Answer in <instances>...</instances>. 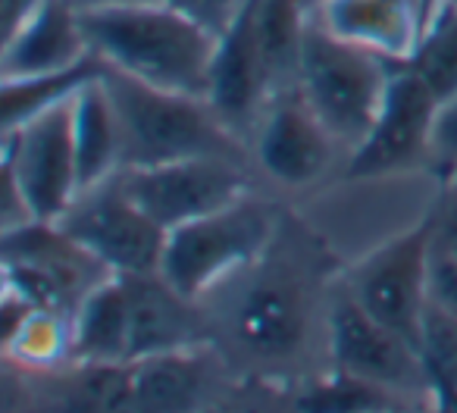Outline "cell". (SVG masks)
I'll return each mask as SVG.
<instances>
[{"label": "cell", "instance_id": "4316f807", "mask_svg": "<svg viewBox=\"0 0 457 413\" xmlns=\"http://www.w3.org/2000/svg\"><path fill=\"white\" fill-rule=\"evenodd\" d=\"M432 157L445 178L457 176V97L438 107L436 128H432Z\"/></svg>", "mask_w": 457, "mask_h": 413}, {"label": "cell", "instance_id": "8fae6325", "mask_svg": "<svg viewBox=\"0 0 457 413\" xmlns=\"http://www.w3.org/2000/svg\"><path fill=\"white\" fill-rule=\"evenodd\" d=\"M267 95H273V78L257 35V0H236V10L216 38L207 103L222 122L236 126L251 120Z\"/></svg>", "mask_w": 457, "mask_h": 413}, {"label": "cell", "instance_id": "7402d4cb", "mask_svg": "<svg viewBox=\"0 0 457 413\" xmlns=\"http://www.w3.org/2000/svg\"><path fill=\"white\" fill-rule=\"evenodd\" d=\"M407 63L436 95L438 107L457 97V10L451 4L445 0L438 4V10L420 32L417 51Z\"/></svg>", "mask_w": 457, "mask_h": 413}, {"label": "cell", "instance_id": "83f0119b", "mask_svg": "<svg viewBox=\"0 0 457 413\" xmlns=\"http://www.w3.org/2000/svg\"><path fill=\"white\" fill-rule=\"evenodd\" d=\"M429 301L438 307L457 313V257L442 251L436 244L432 248V267H429Z\"/></svg>", "mask_w": 457, "mask_h": 413}, {"label": "cell", "instance_id": "5b68a950", "mask_svg": "<svg viewBox=\"0 0 457 413\" xmlns=\"http://www.w3.org/2000/svg\"><path fill=\"white\" fill-rule=\"evenodd\" d=\"M72 107L76 95L4 132V172L16 182L35 223L57 226L82 194Z\"/></svg>", "mask_w": 457, "mask_h": 413}, {"label": "cell", "instance_id": "52a82bcc", "mask_svg": "<svg viewBox=\"0 0 457 413\" xmlns=\"http://www.w3.org/2000/svg\"><path fill=\"white\" fill-rule=\"evenodd\" d=\"M438 217L429 213L404 235L382 244L354 276V301L420 351V329L429 304V267Z\"/></svg>", "mask_w": 457, "mask_h": 413}, {"label": "cell", "instance_id": "3957f363", "mask_svg": "<svg viewBox=\"0 0 457 413\" xmlns=\"http://www.w3.org/2000/svg\"><path fill=\"white\" fill-rule=\"evenodd\" d=\"M392 63L332 35L313 13L301 47L298 88L332 138L357 147L379 116Z\"/></svg>", "mask_w": 457, "mask_h": 413}, {"label": "cell", "instance_id": "9c48e42d", "mask_svg": "<svg viewBox=\"0 0 457 413\" xmlns=\"http://www.w3.org/2000/svg\"><path fill=\"white\" fill-rule=\"evenodd\" d=\"M438 101L411 63H392L379 116L370 135L354 147L348 163L351 178H376L411 169L426 151H432Z\"/></svg>", "mask_w": 457, "mask_h": 413}, {"label": "cell", "instance_id": "d6a6232c", "mask_svg": "<svg viewBox=\"0 0 457 413\" xmlns=\"http://www.w3.org/2000/svg\"><path fill=\"white\" fill-rule=\"evenodd\" d=\"M411 4H417V10H420V0H411Z\"/></svg>", "mask_w": 457, "mask_h": 413}, {"label": "cell", "instance_id": "1f68e13d", "mask_svg": "<svg viewBox=\"0 0 457 413\" xmlns=\"http://www.w3.org/2000/svg\"><path fill=\"white\" fill-rule=\"evenodd\" d=\"M445 4H451V7H454V10H457V0H445Z\"/></svg>", "mask_w": 457, "mask_h": 413}, {"label": "cell", "instance_id": "7c38bea8", "mask_svg": "<svg viewBox=\"0 0 457 413\" xmlns=\"http://www.w3.org/2000/svg\"><path fill=\"white\" fill-rule=\"evenodd\" d=\"M332 135L323 126L298 85L276 91L261 128V163L273 178L304 185L317 178L332 160Z\"/></svg>", "mask_w": 457, "mask_h": 413}, {"label": "cell", "instance_id": "ba28073f", "mask_svg": "<svg viewBox=\"0 0 457 413\" xmlns=\"http://www.w3.org/2000/svg\"><path fill=\"white\" fill-rule=\"evenodd\" d=\"M126 194L166 232L191 219L220 213L245 197V178L226 157L176 160L138 166L120 176Z\"/></svg>", "mask_w": 457, "mask_h": 413}, {"label": "cell", "instance_id": "e0dca14e", "mask_svg": "<svg viewBox=\"0 0 457 413\" xmlns=\"http://www.w3.org/2000/svg\"><path fill=\"white\" fill-rule=\"evenodd\" d=\"M182 301L163 279L129 276V344L126 363L145 360L166 351H182L188 338V319Z\"/></svg>", "mask_w": 457, "mask_h": 413}, {"label": "cell", "instance_id": "7a4b0ae2", "mask_svg": "<svg viewBox=\"0 0 457 413\" xmlns=\"http://www.w3.org/2000/svg\"><path fill=\"white\" fill-rule=\"evenodd\" d=\"M104 82L120 122L122 169L195 157L228 160V153L236 151L226 122L201 97L151 88L116 70H104Z\"/></svg>", "mask_w": 457, "mask_h": 413}, {"label": "cell", "instance_id": "cb8c5ba5", "mask_svg": "<svg viewBox=\"0 0 457 413\" xmlns=\"http://www.w3.org/2000/svg\"><path fill=\"white\" fill-rule=\"evenodd\" d=\"M420 357L426 369H432L445 385L457 392V313L438 307L436 301H429L423 313Z\"/></svg>", "mask_w": 457, "mask_h": 413}, {"label": "cell", "instance_id": "f546056e", "mask_svg": "<svg viewBox=\"0 0 457 413\" xmlns=\"http://www.w3.org/2000/svg\"><path fill=\"white\" fill-rule=\"evenodd\" d=\"M438 4H442V0H420V22H423V26L429 22V16L438 10Z\"/></svg>", "mask_w": 457, "mask_h": 413}, {"label": "cell", "instance_id": "603a6c76", "mask_svg": "<svg viewBox=\"0 0 457 413\" xmlns=\"http://www.w3.org/2000/svg\"><path fill=\"white\" fill-rule=\"evenodd\" d=\"M63 413H135L132 363H85Z\"/></svg>", "mask_w": 457, "mask_h": 413}, {"label": "cell", "instance_id": "484cf974", "mask_svg": "<svg viewBox=\"0 0 457 413\" xmlns=\"http://www.w3.org/2000/svg\"><path fill=\"white\" fill-rule=\"evenodd\" d=\"M76 10L85 7H101V4H170V7H179L185 13L197 16L204 26H210L213 32H222L236 10V0H70Z\"/></svg>", "mask_w": 457, "mask_h": 413}, {"label": "cell", "instance_id": "ffe728a7", "mask_svg": "<svg viewBox=\"0 0 457 413\" xmlns=\"http://www.w3.org/2000/svg\"><path fill=\"white\" fill-rule=\"evenodd\" d=\"M311 16L313 13L301 0H257V35L273 78V95L288 85H298L301 47Z\"/></svg>", "mask_w": 457, "mask_h": 413}, {"label": "cell", "instance_id": "277c9868", "mask_svg": "<svg viewBox=\"0 0 457 413\" xmlns=\"http://www.w3.org/2000/svg\"><path fill=\"white\" fill-rule=\"evenodd\" d=\"M270 235H273L270 213L242 197L226 211L166 232L157 276L179 298H197L222 276L254 260L267 248Z\"/></svg>", "mask_w": 457, "mask_h": 413}, {"label": "cell", "instance_id": "5bb4252c", "mask_svg": "<svg viewBox=\"0 0 457 413\" xmlns=\"http://www.w3.org/2000/svg\"><path fill=\"white\" fill-rule=\"evenodd\" d=\"M317 20L338 38L395 63L413 57L423 32L420 10L411 0H326Z\"/></svg>", "mask_w": 457, "mask_h": 413}, {"label": "cell", "instance_id": "d4e9b609", "mask_svg": "<svg viewBox=\"0 0 457 413\" xmlns=\"http://www.w3.org/2000/svg\"><path fill=\"white\" fill-rule=\"evenodd\" d=\"M307 413H388V398L376 382L338 373L329 385L317 388L304 401Z\"/></svg>", "mask_w": 457, "mask_h": 413}, {"label": "cell", "instance_id": "8992f818", "mask_svg": "<svg viewBox=\"0 0 457 413\" xmlns=\"http://www.w3.org/2000/svg\"><path fill=\"white\" fill-rule=\"evenodd\" d=\"M82 251L101 267L122 276L160 273L166 248V229L157 226L138 203L126 194L120 178L85 191L72 211L57 223Z\"/></svg>", "mask_w": 457, "mask_h": 413}, {"label": "cell", "instance_id": "4dcf8cb0", "mask_svg": "<svg viewBox=\"0 0 457 413\" xmlns=\"http://www.w3.org/2000/svg\"><path fill=\"white\" fill-rule=\"evenodd\" d=\"M301 4H304V7H307V10H311V13H317V10H320V7H323L326 0H301Z\"/></svg>", "mask_w": 457, "mask_h": 413}, {"label": "cell", "instance_id": "4fadbf2b", "mask_svg": "<svg viewBox=\"0 0 457 413\" xmlns=\"http://www.w3.org/2000/svg\"><path fill=\"white\" fill-rule=\"evenodd\" d=\"M332 357L338 373L357 376L376 385L411 382L423 367L420 351L386 323L370 317L354 298L338 301L332 310Z\"/></svg>", "mask_w": 457, "mask_h": 413}, {"label": "cell", "instance_id": "44dd1931", "mask_svg": "<svg viewBox=\"0 0 457 413\" xmlns=\"http://www.w3.org/2000/svg\"><path fill=\"white\" fill-rule=\"evenodd\" d=\"M107 70L104 60H97L91 54L85 63L72 66L63 72H47V76H32V78H4V132L20 128L22 122L35 120L38 113H45L47 107L60 101H70L85 82L97 78Z\"/></svg>", "mask_w": 457, "mask_h": 413}, {"label": "cell", "instance_id": "2e32d148", "mask_svg": "<svg viewBox=\"0 0 457 413\" xmlns=\"http://www.w3.org/2000/svg\"><path fill=\"white\" fill-rule=\"evenodd\" d=\"M70 351L82 363H126L129 276L110 273L82 298L72 323Z\"/></svg>", "mask_w": 457, "mask_h": 413}, {"label": "cell", "instance_id": "6da1fadb", "mask_svg": "<svg viewBox=\"0 0 457 413\" xmlns=\"http://www.w3.org/2000/svg\"><path fill=\"white\" fill-rule=\"evenodd\" d=\"M79 22L107 70L207 101L220 32L197 16L170 4H101L79 10Z\"/></svg>", "mask_w": 457, "mask_h": 413}, {"label": "cell", "instance_id": "f1b7e54d", "mask_svg": "<svg viewBox=\"0 0 457 413\" xmlns=\"http://www.w3.org/2000/svg\"><path fill=\"white\" fill-rule=\"evenodd\" d=\"M436 244L442 251L457 257V201L451 203V211L445 217H438V235H436Z\"/></svg>", "mask_w": 457, "mask_h": 413}, {"label": "cell", "instance_id": "ac0fdd59", "mask_svg": "<svg viewBox=\"0 0 457 413\" xmlns=\"http://www.w3.org/2000/svg\"><path fill=\"white\" fill-rule=\"evenodd\" d=\"M236 332L245 348L263 357L292 354L304 338V307L286 285H257L236 313Z\"/></svg>", "mask_w": 457, "mask_h": 413}, {"label": "cell", "instance_id": "d6986e66", "mask_svg": "<svg viewBox=\"0 0 457 413\" xmlns=\"http://www.w3.org/2000/svg\"><path fill=\"white\" fill-rule=\"evenodd\" d=\"M204 373L188 351H166L132 363L135 413H191L201 401Z\"/></svg>", "mask_w": 457, "mask_h": 413}, {"label": "cell", "instance_id": "30bf717a", "mask_svg": "<svg viewBox=\"0 0 457 413\" xmlns=\"http://www.w3.org/2000/svg\"><path fill=\"white\" fill-rule=\"evenodd\" d=\"M91 57L88 38L70 0H22L7 10L4 78H32L63 72Z\"/></svg>", "mask_w": 457, "mask_h": 413}, {"label": "cell", "instance_id": "9a60e30c", "mask_svg": "<svg viewBox=\"0 0 457 413\" xmlns=\"http://www.w3.org/2000/svg\"><path fill=\"white\" fill-rule=\"evenodd\" d=\"M72 138H76L79 188H82V194H85V191L110 182L116 166L122 163L120 122H116V110H113V101H110L104 72L76 91Z\"/></svg>", "mask_w": 457, "mask_h": 413}]
</instances>
